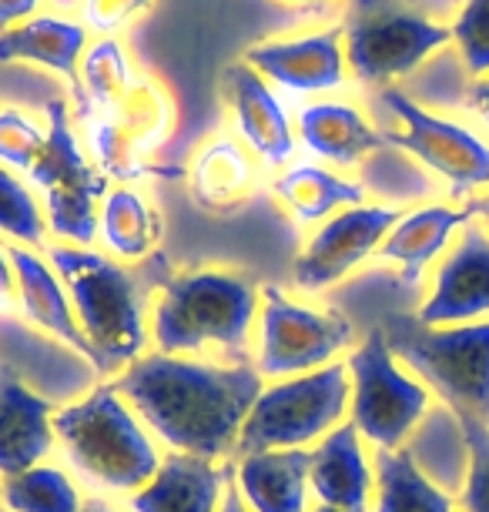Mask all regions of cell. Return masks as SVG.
Wrapping results in <instances>:
<instances>
[{
    "mask_svg": "<svg viewBox=\"0 0 489 512\" xmlns=\"http://www.w3.org/2000/svg\"><path fill=\"white\" fill-rule=\"evenodd\" d=\"M111 385L161 442L212 462L235 449L248 409L265 389L262 372L248 362L215 365L165 352L124 365Z\"/></svg>",
    "mask_w": 489,
    "mask_h": 512,
    "instance_id": "1",
    "label": "cell"
},
{
    "mask_svg": "<svg viewBox=\"0 0 489 512\" xmlns=\"http://www.w3.org/2000/svg\"><path fill=\"white\" fill-rule=\"evenodd\" d=\"M47 262L61 275L78 312V322L101 359V372L124 369L138 362L148 345L145 325V295L148 288L165 282V258L151 255L141 268H128L94 248H78L54 241L47 245Z\"/></svg>",
    "mask_w": 489,
    "mask_h": 512,
    "instance_id": "2",
    "label": "cell"
},
{
    "mask_svg": "<svg viewBox=\"0 0 489 512\" xmlns=\"http://www.w3.org/2000/svg\"><path fill=\"white\" fill-rule=\"evenodd\" d=\"M262 305V288L242 272L198 268L168 275L151 308V338L158 352L188 355L208 345L225 352H245L248 335Z\"/></svg>",
    "mask_w": 489,
    "mask_h": 512,
    "instance_id": "3",
    "label": "cell"
},
{
    "mask_svg": "<svg viewBox=\"0 0 489 512\" xmlns=\"http://www.w3.org/2000/svg\"><path fill=\"white\" fill-rule=\"evenodd\" d=\"M54 432L71 466L111 492H138L161 469L155 439L114 385L57 409Z\"/></svg>",
    "mask_w": 489,
    "mask_h": 512,
    "instance_id": "4",
    "label": "cell"
},
{
    "mask_svg": "<svg viewBox=\"0 0 489 512\" xmlns=\"http://www.w3.org/2000/svg\"><path fill=\"white\" fill-rule=\"evenodd\" d=\"M382 335L392 355L439 395L449 412L489 425V318L433 328L416 315H389Z\"/></svg>",
    "mask_w": 489,
    "mask_h": 512,
    "instance_id": "5",
    "label": "cell"
},
{
    "mask_svg": "<svg viewBox=\"0 0 489 512\" xmlns=\"http://www.w3.org/2000/svg\"><path fill=\"white\" fill-rule=\"evenodd\" d=\"M349 402L352 379L345 362L265 385L238 432L235 456L312 446L345 422Z\"/></svg>",
    "mask_w": 489,
    "mask_h": 512,
    "instance_id": "6",
    "label": "cell"
},
{
    "mask_svg": "<svg viewBox=\"0 0 489 512\" xmlns=\"http://www.w3.org/2000/svg\"><path fill=\"white\" fill-rule=\"evenodd\" d=\"M342 44L349 77L382 91L453 44V34L449 24L409 11L396 0H352L342 21Z\"/></svg>",
    "mask_w": 489,
    "mask_h": 512,
    "instance_id": "7",
    "label": "cell"
},
{
    "mask_svg": "<svg viewBox=\"0 0 489 512\" xmlns=\"http://www.w3.org/2000/svg\"><path fill=\"white\" fill-rule=\"evenodd\" d=\"M47 144L31 168V185L41 191L47 228L67 245L91 248L98 238V211L111 191L108 175L91 161L71 128L64 101H47Z\"/></svg>",
    "mask_w": 489,
    "mask_h": 512,
    "instance_id": "8",
    "label": "cell"
},
{
    "mask_svg": "<svg viewBox=\"0 0 489 512\" xmlns=\"http://www.w3.org/2000/svg\"><path fill=\"white\" fill-rule=\"evenodd\" d=\"M349 422L372 449H402L433 405V392L392 355L382 328L362 338L349 355Z\"/></svg>",
    "mask_w": 489,
    "mask_h": 512,
    "instance_id": "9",
    "label": "cell"
},
{
    "mask_svg": "<svg viewBox=\"0 0 489 512\" xmlns=\"http://www.w3.org/2000/svg\"><path fill=\"white\" fill-rule=\"evenodd\" d=\"M94 164L114 181L151 175V158L175 134V98L161 81L138 74L131 88L101 111H81Z\"/></svg>",
    "mask_w": 489,
    "mask_h": 512,
    "instance_id": "10",
    "label": "cell"
},
{
    "mask_svg": "<svg viewBox=\"0 0 489 512\" xmlns=\"http://www.w3.org/2000/svg\"><path fill=\"white\" fill-rule=\"evenodd\" d=\"M382 104L396 118V131H382L386 144L406 151L426 171H433L446 185L449 198L466 205L489 188V141L483 134L463 121L423 108L399 88H382Z\"/></svg>",
    "mask_w": 489,
    "mask_h": 512,
    "instance_id": "11",
    "label": "cell"
},
{
    "mask_svg": "<svg viewBox=\"0 0 489 512\" xmlns=\"http://www.w3.org/2000/svg\"><path fill=\"white\" fill-rule=\"evenodd\" d=\"M352 342V322L342 312L292 302L278 285L262 288L258 305V359L262 379H292L335 362Z\"/></svg>",
    "mask_w": 489,
    "mask_h": 512,
    "instance_id": "12",
    "label": "cell"
},
{
    "mask_svg": "<svg viewBox=\"0 0 489 512\" xmlns=\"http://www.w3.org/2000/svg\"><path fill=\"white\" fill-rule=\"evenodd\" d=\"M406 215L399 205H356L335 211L329 221H322L302 248L299 262H295V285L305 292H319L356 268L379 251L392 225Z\"/></svg>",
    "mask_w": 489,
    "mask_h": 512,
    "instance_id": "13",
    "label": "cell"
},
{
    "mask_svg": "<svg viewBox=\"0 0 489 512\" xmlns=\"http://www.w3.org/2000/svg\"><path fill=\"white\" fill-rule=\"evenodd\" d=\"M416 318L433 328L489 318V231L479 221H469L439 258Z\"/></svg>",
    "mask_w": 489,
    "mask_h": 512,
    "instance_id": "14",
    "label": "cell"
},
{
    "mask_svg": "<svg viewBox=\"0 0 489 512\" xmlns=\"http://www.w3.org/2000/svg\"><path fill=\"white\" fill-rule=\"evenodd\" d=\"M222 101L232 114V131L238 141L262 161L268 171H285L295 158L299 138H295L292 118L278 101L272 84L245 61H232L222 71Z\"/></svg>",
    "mask_w": 489,
    "mask_h": 512,
    "instance_id": "15",
    "label": "cell"
},
{
    "mask_svg": "<svg viewBox=\"0 0 489 512\" xmlns=\"http://www.w3.org/2000/svg\"><path fill=\"white\" fill-rule=\"evenodd\" d=\"M242 61L285 94H332L349 81L342 24L282 41H258Z\"/></svg>",
    "mask_w": 489,
    "mask_h": 512,
    "instance_id": "16",
    "label": "cell"
},
{
    "mask_svg": "<svg viewBox=\"0 0 489 512\" xmlns=\"http://www.w3.org/2000/svg\"><path fill=\"white\" fill-rule=\"evenodd\" d=\"M469 221H476V208L473 201L466 205H443V201H433V205H419L409 208L402 215L386 241L379 245L376 255L382 262L396 265L402 285L416 288L423 282L426 268L443 258L449 245L456 241V235L463 231Z\"/></svg>",
    "mask_w": 489,
    "mask_h": 512,
    "instance_id": "17",
    "label": "cell"
},
{
    "mask_svg": "<svg viewBox=\"0 0 489 512\" xmlns=\"http://www.w3.org/2000/svg\"><path fill=\"white\" fill-rule=\"evenodd\" d=\"M54 442V405L0 362V476L41 466Z\"/></svg>",
    "mask_w": 489,
    "mask_h": 512,
    "instance_id": "18",
    "label": "cell"
},
{
    "mask_svg": "<svg viewBox=\"0 0 489 512\" xmlns=\"http://www.w3.org/2000/svg\"><path fill=\"white\" fill-rule=\"evenodd\" d=\"M11 255L14 275H17V302L27 322H34L37 328H44L47 335L61 338L64 345L78 349L84 359H91L94 369H101V359L94 352V345L88 342L84 328L78 322V312L71 305V295L61 282V275L54 272V265L44 255H37L34 248L24 245H7Z\"/></svg>",
    "mask_w": 489,
    "mask_h": 512,
    "instance_id": "19",
    "label": "cell"
},
{
    "mask_svg": "<svg viewBox=\"0 0 489 512\" xmlns=\"http://www.w3.org/2000/svg\"><path fill=\"white\" fill-rule=\"evenodd\" d=\"M295 138L315 164L356 168L362 158L386 148V134L349 101H309L295 114Z\"/></svg>",
    "mask_w": 489,
    "mask_h": 512,
    "instance_id": "20",
    "label": "cell"
},
{
    "mask_svg": "<svg viewBox=\"0 0 489 512\" xmlns=\"http://www.w3.org/2000/svg\"><path fill=\"white\" fill-rule=\"evenodd\" d=\"M309 489L319 506L339 512H369V499L376 492V469L369 466L366 446L352 422L335 425L325 439L315 442Z\"/></svg>",
    "mask_w": 489,
    "mask_h": 512,
    "instance_id": "21",
    "label": "cell"
},
{
    "mask_svg": "<svg viewBox=\"0 0 489 512\" xmlns=\"http://www.w3.org/2000/svg\"><path fill=\"white\" fill-rule=\"evenodd\" d=\"M235 466H215L212 459L171 452L148 486L131 492V512H218Z\"/></svg>",
    "mask_w": 489,
    "mask_h": 512,
    "instance_id": "22",
    "label": "cell"
},
{
    "mask_svg": "<svg viewBox=\"0 0 489 512\" xmlns=\"http://www.w3.org/2000/svg\"><path fill=\"white\" fill-rule=\"evenodd\" d=\"M188 191L198 208L205 211H235L252 198L262 181V161L238 138L218 134L205 141L185 171Z\"/></svg>",
    "mask_w": 489,
    "mask_h": 512,
    "instance_id": "23",
    "label": "cell"
},
{
    "mask_svg": "<svg viewBox=\"0 0 489 512\" xmlns=\"http://www.w3.org/2000/svg\"><path fill=\"white\" fill-rule=\"evenodd\" d=\"M88 47L91 34L81 21L61 14H37L0 34V64H37L78 88V67Z\"/></svg>",
    "mask_w": 489,
    "mask_h": 512,
    "instance_id": "24",
    "label": "cell"
},
{
    "mask_svg": "<svg viewBox=\"0 0 489 512\" xmlns=\"http://www.w3.org/2000/svg\"><path fill=\"white\" fill-rule=\"evenodd\" d=\"M309 466L312 449L252 452L238 456L235 486L252 512H309L305 509Z\"/></svg>",
    "mask_w": 489,
    "mask_h": 512,
    "instance_id": "25",
    "label": "cell"
},
{
    "mask_svg": "<svg viewBox=\"0 0 489 512\" xmlns=\"http://www.w3.org/2000/svg\"><path fill=\"white\" fill-rule=\"evenodd\" d=\"M272 195L302 225H322L335 211L366 205V188L359 181L329 171L325 164L315 161L289 164L285 171H278L272 181Z\"/></svg>",
    "mask_w": 489,
    "mask_h": 512,
    "instance_id": "26",
    "label": "cell"
},
{
    "mask_svg": "<svg viewBox=\"0 0 489 512\" xmlns=\"http://www.w3.org/2000/svg\"><path fill=\"white\" fill-rule=\"evenodd\" d=\"M98 238L121 262H145L158 251L161 215L138 188L114 185L101 201Z\"/></svg>",
    "mask_w": 489,
    "mask_h": 512,
    "instance_id": "27",
    "label": "cell"
},
{
    "mask_svg": "<svg viewBox=\"0 0 489 512\" xmlns=\"http://www.w3.org/2000/svg\"><path fill=\"white\" fill-rule=\"evenodd\" d=\"M376 506L372 512H459L446 489H439L409 449H376Z\"/></svg>",
    "mask_w": 489,
    "mask_h": 512,
    "instance_id": "28",
    "label": "cell"
},
{
    "mask_svg": "<svg viewBox=\"0 0 489 512\" xmlns=\"http://www.w3.org/2000/svg\"><path fill=\"white\" fill-rule=\"evenodd\" d=\"M134 77H138V71L128 61L118 37H94L78 67V88H74L78 114L108 108L111 101H118L131 88Z\"/></svg>",
    "mask_w": 489,
    "mask_h": 512,
    "instance_id": "29",
    "label": "cell"
},
{
    "mask_svg": "<svg viewBox=\"0 0 489 512\" xmlns=\"http://www.w3.org/2000/svg\"><path fill=\"white\" fill-rule=\"evenodd\" d=\"M4 512H84L78 486L57 466H34L0 479Z\"/></svg>",
    "mask_w": 489,
    "mask_h": 512,
    "instance_id": "30",
    "label": "cell"
},
{
    "mask_svg": "<svg viewBox=\"0 0 489 512\" xmlns=\"http://www.w3.org/2000/svg\"><path fill=\"white\" fill-rule=\"evenodd\" d=\"M0 235L24 248H47V215L14 171L0 168Z\"/></svg>",
    "mask_w": 489,
    "mask_h": 512,
    "instance_id": "31",
    "label": "cell"
},
{
    "mask_svg": "<svg viewBox=\"0 0 489 512\" xmlns=\"http://www.w3.org/2000/svg\"><path fill=\"white\" fill-rule=\"evenodd\" d=\"M449 34L463 71L473 81L489 77V0H463L449 21Z\"/></svg>",
    "mask_w": 489,
    "mask_h": 512,
    "instance_id": "32",
    "label": "cell"
},
{
    "mask_svg": "<svg viewBox=\"0 0 489 512\" xmlns=\"http://www.w3.org/2000/svg\"><path fill=\"white\" fill-rule=\"evenodd\" d=\"M47 144V124L21 108H0V168L31 175Z\"/></svg>",
    "mask_w": 489,
    "mask_h": 512,
    "instance_id": "33",
    "label": "cell"
},
{
    "mask_svg": "<svg viewBox=\"0 0 489 512\" xmlns=\"http://www.w3.org/2000/svg\"><path fill=\"white\" fill-rule=\"evenodd\" d=\"M466 439V479L459 489V512H489V425L473 415H456Z\"/></svg>",
    "mask_w": 489,
    "mask_h": 512,
    "instance_id": "34",
    "label": "cell"
},
{
    "mask_svg": "<svg viewBox=\"0 0 489 512\" xmlns=\"http://www.w3.org/2000/svg\"><path fill=\"white\" fill-rule=\"evenodd\" d=\"M151 7L155 0H81V24L91 37H118Z\"/></svg>",
    "mask_w": 489,
    "mask_h": 512,
    "instance_id": "35",
    "label": "cell"
},
{
    "mask_svg": "<svg viewBox=\"0 0 489 512\" xmlns=\"http://www.w3.org/2000/svg\"><path fill=\"white\" fill-rule=\"evenodd\" d=\"M41 14V0H0V34Z\"/></svg>",
    "mask_w": 489,
    "mask_h": 512,
    "instance_id": "36",
    "label": "cell"
},
{
    "mask_svg": "<svg viewBox=\"0 0 489 512\" xmlns=\"http://www.w3.org/2000/svg\"><path fill=\"white\" fill-rule=\"evenodd\" d=\"M14 295H17V275L11 265V255H7V248L0 245V312H11Z\"/></svg>",
    "mask_w": 489,
    "mask_h": 512,
    "instance_id": "37",
    "label": "cell"
},
{
    "mask_svg": "<svg viewBox=\"0 0 489 512\" xmlns=\"http://www.w3.org/2000/svg\"><path fill=\"white\" fill-rule=\"evenodd\" d=\"M466 108L483 121V128H489V77H479V81L469 84L466 91Z\"/></svg>",
    "mask_w": 489,
    "mask_h": 512,
    "instance_id": "38",
    "label": "cell"
},
{
    "mask_svg": "<svg viewBox=\"0 0 489 512\" xmlns=\"http://www.w3.org/2000/svg\"><path fill=\"white\" fill-rule=\"evenodd\" d=\"M218 512H252V509H248V502L242 499V492H238V486H235V476H232V482H228V489H225Z\"/></svg>",
    "mask_w": 489,
    "mask_h": 512,
    "instance_id": "39",
    "label": "cell"
},
{
    "mask_svg": "<svg viewBox=\"0 0 489 512\" xmlns=\"http://www.w3.org/2000/svg\"><path fill=\"white\" fill-rule=\"evenodd\" d=\"M473 208H476V221L489 231V188L479 198H473Z\"/></svg>",
    "mask_w": 489,
    "mask_h": 512,
    "instance_id": "40",
    "label": "cell"
},
{
    "mask_svg": "<svg viewBox=\"0 0 489 512\" xmlns=\"http://www.w3.org/2000/svg\"><path fill=\"white\" fill-rule=\"evenodd\" d=\"M84 512H118V509L108 506L104 499H88V502H84Z\"/></svg>",
    "mask_w": 489,
    "mask_h": 512,
    "instance_id": "41",
    "label": "cell"
},
{
    "mask_svg": "<svg viewBox=\"0 0 489 512\" xmlns=\"http://www.w3.org/2000/svg\"><path fill=\"white\" fill-rule=\"evenodd\" d=\"M285 4H322V0H285Z\"/></svg>",
    "mask_w": 489,
    "mask_h": 512,
    "instance_id": "42",
    "label": "cell"
},
{
    "mask_svg": "<svg viewBox=\"0 0 489 512\" xmlns=\"http://www.w3.org/2000/svg\"><path fill=\"white\" fill-rule=\"evenodd\" d=\"M312 512H339V509H332V506H315Z\"/></svg>",
    "mask_w": 489,
    "mask_h": 512,
    "instance_id": "43",
    "label": "cell"
}]
</instances>
